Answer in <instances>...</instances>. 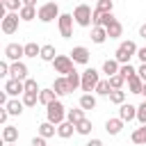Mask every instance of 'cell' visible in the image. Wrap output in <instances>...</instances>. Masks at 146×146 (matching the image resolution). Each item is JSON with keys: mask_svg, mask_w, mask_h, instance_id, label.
Here are the masks:
<instances>
[{"mask_svg": "<svg viewBox=\"0 0 146 146\" xmlns=\"http://www.w3.org/2000/svg\"><path fill=\"white\" fill-rule=\"evenodd\" d=\"M137 50L139 48L135 46V41H121L119 48H116V52H114V59L119 64H130V59L137 57Z\"/></svg>", "mask_w": 146, "mask_h": 146, "instance_id": "cell-1", "label": "cell"}, {"mask_svg": "<svg viewBox=\"0 0 146 146\" xmlns=\"http://www.w3.org/2000/svg\"><path fill=\"white\" fill-rule=\"evenodd\" d=\"M46 121H50L55 125H59V123L66 121V107H64L62 100H55V103H50L46 107Z\"/></svg>", "mask_w": 146, "mask_h": 146, "instance_id": "cell-2", "label": "cell"}, {"mask_svg": "<svg viewBox=\"0 0 146 146\" xmlns=\"http://www.w3.org/2000/svg\"><path fill=\"white\" fill-rule=\"evenodd\" d=\"M73 21L80 25V27H94V11H91V7L89 5H78L75 9H73Z\"/></svg>", "mask_w": 146, "mask_h": 146, "instance_id": "cell-3", "label": "cell"}, {"mask_svg": "<svg viewBox=\"0 0 146 146\" xmlns=\"http://www.w3.org/2000/svg\"><path fill=\"white\" fill-rule=\"evenodd\" d=\"M98 82H100V78H98V71H96V68H84V71H82V84H80V89H82L84 94L96 91Z\"/></svg>", "mask_w": 146, "mask_h": 146, "instance_id": "cell-4", "label": "cell"}, {"mask_svg": "<svg viewBox=\"0 0 146 146\" xmlns=\"http://www.w3.org/2000/svg\"><path fill=\"white\" fill-rule=\"evenodd\" d=\"M59 7L57 2H46L39 7V21L41 23H52V21H59Z\"/></svg>", "mask_w": 146, "mask_h": 146, "instance_id": "cell-5", "label": "cell"}, {"mask_svg": "<svg viewBox=\"0 0 146 146\" xmlns=\"http://www.w3.org/2000/svg\"><path fill=\"white\" fill-rule=\"evenodd\" d=\"M18 23H21V16H18L16 11H7V14L2 16L0 27H2V32H5V34H14V32L18 30Z\"/></svg>", "mask_w": 146, "mask_h": 146, "instance_id": "cell-6", "label": "cell"}, {"mask_svg": "<svg viewBox=\"0 0 146 146\" xmlns=\"http://www.w3.org/2000/svg\"><path fill=\"white\" fill-rule=\"evenodd\" d=\"M73 59H71V55H57L55 57V62H52V66H55V73H59V75H68L71 71H73Z\"/></svg>", "mask_w": 146, "mask_h": 146, "instance_id": "cell-7", "label": "cell"}, {"mask_svg": "<svg viewBox=\"0 0 146 146\" xmlns=\"http://www.w3.org/2000/svg\"><path fill=\"white\" fill-rule=\"evenodd\" d=\"M73 14H62L59 16V21H57V25H59V34L64 36V39H71L73 36Z\"/></svg>", "mask_w": 146, "mask_h": 146, "instance_id": "cell-8", "label": "cell"}, {"mask_svg": "<svg viewBox=\"0 0 146 146\" xmlns=\"http://www.w3.org/2000/svg\"><path fill=\"white\" fill-rule=\"evenodd\" d=\"M5 57H7V62H21V57H25V46L7 43L5 46Z\"/></svg>", "mask_w": 146, "mask_h": 146, "instance_id": "cell-9", "label": "cell"}, {"mask_svg": "<svg viewBox=\"0 0 146 146\" xmlns=\"http://www.w3.org/2000/svg\"><path fill=\"white\" fill-rule=\"evenodd\" d=\"M5 91H7L9 96H23V94H25V82L9 78V80L5 82Z\"/></svg>", "mask_w": 146, "mask_h": 146, "instance_id": "cell-10", "label": "cell"}, {"mask_svg": "<svg viewBox=\"0 0 146 146\" xmlns=\"http://www.w3.org/2000/svg\"><path fill=\"white\" fill-rule=\"evenodd\" d=\"M89 57H91V52H89V48H84V46H75V48L71 50V59H73L75 64H89Z\"/></svg>", "mask_w": 146, "mask_h": 146, "instance_id": "cell-11", "label": "cell"}, {"mask_svg": "<svg viewBox=\"0 0 146 146\" xmlns=\"http://www.w3.org/2000/svg\"><path fill=\"white\" fill-rule=\"evenodd\" d=\"M27 66L23 64V62H11V68H9V78H14V80H27Z\"/></svg>", "mask_w": 146, "mask_h": 146, "instance_id": "cell-12", "label": "cell"}, {"mask_svg": "<svg viewBox=\"0 0 146 146\" xmlns=\"http://www.w3.org/2000/svg\"><path fill=\"white\" fill-rule=\"evenodd\" d=\"M52 89H55V94H57V96H68V94H73V91H71V84H68V80H66V75L55 78Z\"/></svg>", "mask_w": 146, "mask_h": 146, "instance_id": "cell-13", "label": "cell"}, {"mask_svg": "<svg viewBox=\"0 0 146 146\" xmlns=\"http://www.w3.org/2000/svg\"><path fill=\"white\" fill-rule=\"evenodd\" d=\"M119 119H121V121H132V119H137V107L130 105V103L119 105Z\"/></svg>", "mask_w": 146, "mask_h": 146, "instance_id": "cell-14", "label": "cell"}, {"mask_svg": "<svg viewBox=\"0 0 146 146\" xmlns=\"http://www.w3.org/2000/svg\"><path fill=\"white\" fill-rule=\"evenodd\" d=\"M123 123H125V121H121L119 116H116V119H107V121H105V132L114 137V135H119V132L123 130Z\"/></svg>", "mask_w": 146, "mask_h": 146, "instance_id": "cell-15", "label": "cell"}, {"mask_svg": "<svg viewBox=\"0 0 146 146\" xmlns=\"http://www.w3.org/2000/svg\"><path fill=\"white\" fill-rule=\"evenodd\" d=\"M114 21V14H103L98 9H94V25H100V27H107L110 23Z\"/></svg>", "mask_w": 146, "mask_h": 146, "instance_id": "cell-16", "label": "cell"}, {"mask_svg": "<svg viewBox=\"0 0 146 146\" xmlns=\"http://www.w3.org/2000/svg\"><path fill=\"white\" fill-rule=\"evenodd\" d=\"M130 139H132V144H137V146H146V125L135 128L132 135H130Z\"/></svg>", "mask_w": 146, "mask_h": 146, "instance_id": "cell-17", "label": "cell"}, {"mask_svg": "<svg viewBox=\"0 0 146 146\" xmlns=\"http://www.w3.org/2000/svg\"><path fill=\"white\" fill-rule=\"evenodd\" d=\"M105 39H107V30L100 27V25H94L91 27V41L100 46V43H105Z\"/></svg>", "mask_w": 146, "mask_h": 146, "instance_id": "cell-18", "label": "cell"}, {"mask_svg": "<svg viewBox=\"0 0 146 146\" xmlns=\"http://www.w3.org/2000/svg\"><path fill=\"white\" fill-rule=\"evenodd\" d=\"M55 100H57L55 89H41V91H39V103H41V105H46V107H48V105H50V103H55Z\"/></svg>", "mask_w": 146, "mask_h": 146, "instance_id": "cell-19", "label": "cell"}, {"mask_svg": "<svg viewBox=\"0 0 146 146\" xmlns=\"http://www.w3.org/2000/svg\"><path fill=\"white\" fill-rule=\"evenodd\" d=\"M5 107H7V112H9L11 116H21V114H23V107H25V105H23V100H18V98H11V100H9V103H7Z\"/></svg>", "mask_w": 146, "mask_h": 146, "instance_id": "cell-20", "label": "cell"}, {"mask_svg": "<svg viewBox=\"0 0 146 146\" xmlns=\"http://www.w3.org/2000/svg\"><path fill=\"white\" fill-rule=\"evenodd\" d=\"M82 119H87L82 107H73V110H66V121H71L73 125H75V123H80Z\"/></svg>", "mask_w": 146, "mask_h": 146, "instance_id": "cell-21", "label": "cell"}, {"mask_svg": "<svg viewBox=\"0 0 146 146\" xmlns=\"http://www.w3.org/2000/svg\"><path fill=\"white\" fill-rule=\"evenodd\" d=\"M73 132H75V125H73L71 121H64V123H59V125H57V135H59L62 139L73 137Z\"/></svg>", "mask_w": 146, "mask_h": 146, "instance_id": "cell-22", "label": "cell"}, {"mask_svg": "<svg viewBox=\"0 0 146 146\" xmlns=\"http://www.w3.org/2000/svg\"><path fill=\"white\" fill-rule=\"evenodd\" d=\"M16 139H18V128L5 125V128H2V141H5V144H14Z\"/></svg>", "mask_w": 146, "mask_h": 146, "instance_id": "cell-23", "label": "cell"}, {"mask_svg": "<svg viewBox=\"0 0 146 146\" xmlns=\"http://www.w3.org/2000/svg\"><path fill=\"white\" fill-rule=\"evenodd\" d=\"M105 30H107V36H110V39H119V36L123 34V25H121L116 18H114V21H112V23H110Z\"/></svg>", "mask_w": 146, "mask_h": 146, "instance_id": "cell-24", "label": "cell"}, {"mask_svg": "<svg viewBox=\"0 0 146 146\" xmlns=\"http://www.w3.org/2000/svg\"><path fill=\"white\" fill-rule=\"evenodd\" d=\"M119 68H121V64H119L116 59H105V62H103V73H107V78L116 75Z\"/></svg>", "mask_w": 146, "mask_h": 146, "instance_id": "cell-25", "label": "cell"}, {"mask_svg": "<svg viewBox=\"0 0 146 146\" xmlns=\"http://www.w3.org/2000/svg\"><path fill=\"white\" fill-rule=\"evenodd\" d=\"M96 105H98V103H96V96H94V94H82V96H80V107H82L84 112H87V110H96Z\"/></svg>", "mask_w": 146, "mask_h": 146, "instance_id": "cell-26", "label": "cell"}, {"mask_svg": "<svg viewBox=\"0 0 146 146\" xmlns=\"http://www.w3.org/2000/svg\"><path fill=\"white\" fill-rule=\"evenodd\" d=\"M128 89H130V94H141V89H144V80H141L139 75L128 78Z\"/></svg>", "mask_w": 146, "mask_h": 146, "instance_id": "cell-27", "label": "cell"}, {"mask_svg": "<svg viewBox=\"0 0 146 146\" xmlns=\"http://www.w3.org/2000/svg\"><path fill=\"white\" fill-rule=\"evenodd\" d=\"M18 16H21V21H34V18H39V9L25 7V5H23V9L18 11Z\"/></svg>", "mask_w": 146, "mask_h": 146, "instance_id": "cell-28", "label": "cell"}, {"mask_svg": "<svg viewBox=\"0 0 146 146\" xmlns=\"http://www.w3.org/2000/svg\"><path fill=\"white\" fill-rule=\"evenodd\" d=\"M55 57H57L55 46H50V43L41 46V59H43V62H55Z\"/></svg>", "mask_w": 146, "mask_h": 146, "instance_id": "cell-29", "label": "cell"}, {"mask_svg": "<svg viewBox=\"0 0 146 146\" xmlns=\"http://www.w3.org/2000/svg\"><path fill=\"white\" fill-rule=\"evenodd\" d=\"M55 132H57L55 123H50V121H43V123H39V135H41V137H46V139H48V137H52Z\"/></svg>", "mask_w": 146, "mask_h": 146, "instance_id": "cell-30", "label": "cell"}, {"mask_svg": "<svg viewBox=\"0 0 146 146\" xmlns=\"http://www.w3.org/2000/svg\"><path fill=\"white\" fill-rule=\"evenodd\" d=\"M66 80H68V84H71V91H75V89L82 84V73H78V71L73 68V71L66 75Z\"/></svg>", "mask_w": 146, "mask_h": 146, "instance_id": "cell-31", "label": "cell"}, {"mask_svg": "<svg viewBox=\"0 0 146 146\" xmlns=\"http://www.w3.org/2000/svg\"><path fill=\"white\" fill-rule=\"evenodd\" d=\"M91 130H94V125H91L89 119H82L80 123H75V132H78V135H84V137H87V135H91Z\"/></svg>", "mask_w": 146, "mask_h": 146, "instance_id": "cell-32", "label": "cell"}, {"mask_svg": "<svg viewBox=\"0 0 146 146\" xmlns=\"http://www.w3.org/2000/svg\"><path fill=\"white\" fill-rule=\"evenodd\" d=\"M114 89H112V84H110V80H100L98 82V87H96V94L98 96H107L110 98V94H112Z\"/></svg>", "mask_w": 146, "mask_h": 146, "instance_id": "cell-33", "label": "cell"}, {"mask_svg": "<svg viewBox=\"0 0 146 146\" xmlns=\"http://www.w3.org/2000/svg\"><path fill=\"white\" fill-rule=\"evenodd\" d=\"M21 100H23V105H25V107H34V105L39 103V94H34V91H25Z\"/></svg>", "mask_w": 146, "mask_h": 146, "instance_id": "cell-34", "label": "cell"}, {"mask_svg": "<svg viewBox=\"0 0 146 146\" xmlns=\"http://www.w3.org/2000/svg\"><path fill=\"white\" fill-rule=\"evenodd\" d=\"M25 57H41V46H36L34 41L25 43Z\"/></svg>", "mask_w": 146, "mask_h": 146, "instance_id": "cell-35", "label": "cell"}, {"mask_svg": "<svg viewBox=\"0 0 146 146\" xmlns=\"http://www.w3.org/2000/svg\"><path fill=\"white\" fill-rule=\"evenodd\" d=\"M110 103H114V105H123V103H125V91L114 89V91L110 94Z\"/></svg>", "mask_w": 146, "mask_h": 146, "instance_id": "cell-36", "label": "cell"}, {"mask_svg": "<svg viewBox=\"0 0 146 146\" xmlns=\"http://www.w3.org/2000/svg\"><path fill=\"white\" fill-rule=\"evenodd\" d=\"M96 9L103 11V14H112V9H114V0H98V2H96Z\"/></svg>", "mask_w": 146, "mask_h": 146, "instance_id": "cell-37", "label": "cell"}, {"mask_svg": "<svg viewBox=\"0 0 146 146\" xmlns=\"http://www.w3.org/2000/svg\"><path fill=\"white\" fill-rule=\"evenodd\" d=\"M107 80H110L112 89H121V87H123V84L128 82V80H125V78H123L121 73H116V75H112V78H107Z\"/></svg>", "mask_w": 146, "mask_h": 146, "instance_id": "cell-38", "label": "cell"}, {"mask_svg": "<svg viewBox=\"0 0 146 146\" xmlns=\"http://www.w3.org/2000/svg\"><path fill=\"white\" fill-rule=\"evenodd\" d=\"M2 7H5L7 11H16V14H18V11L23 9V0H7Z\"/></svg>", "mask_w": 146, "mask_h": 146, "instance_id": "cell-39", "label": "cell"}, {"mask_svg": "<svg viewBox=\"0 0 146 146\" xmlns=\"http://www.w3.org/2000/svg\"><path fill=\"white\" fill-rule=\"evenodd\" d=\"M119 73L128 80V78H132V75H137V68H132L130 64H121V68H119Z\"/></svg>", "mask_w": 146, "mask_h": 146, "instance_id": "cell-40", "label": "cell"}, {"mask_svg": "<svg viewBox=\"0 0 146 146\" xmlns=\"http://www.w3.org/2000/svg\"><path fill=\"white\" fill-rule=\"evenodd\" d=\"M137 121H139V125H146V98H144V103L137 107Z\"/></svg>", "mask_w": 146, "mask_h": 146, "instance_id": "cell-41", "label": "cell"}, {"mask_svg": "<svg viewBox=\"0 0 146 146\" xmlns=\"http://www.w3.org/2000/svg\"><path fill=\"white\" fill-rule=\"evenodd\" d=\"M25 91H34V94H39L41 89H39V84H36V80H32V78H27V80H25Z\"/></svg>", "mask_w": 146, "mask_h": 146, "instance_id": "cell-42", "label": "cell"}, {"mask_svg": "<svg viewBox=\"0 0 146 146\" xmlns=\"http://www.w3.org/2000/svg\"><path fill=\"white\" fill-rule=\"evenodd\" d=\"M9 68H11V64L5 59V62H0V75L5 78V75H9Z\"/></svg>", "mask_w": 146, "mask_h": 146, "instance_id": "cell-43", "label": "cell"}, {"mask_svg": "<svg viewBox=\"0 0 146 146\" xmlns=\"http://www.w3.org/2000/svg\"><path fill=\"white\" fill-rule=\"evenodd\" d=\"M30 146H48V144H46V137H41V135H36V137L32 139V144H30Z\"/></svg>", "mask_w": 146, "mask_h": 146, "instance_id": "cell-44", "label": "cell"}, {"mask_svg": "<svg viewBox=\"0 0 146 146\" xmlns=\"http://www.w3.org/2000/svg\"><path fill=\"white\" fill-rule=\"evenodd\" d=\"M9 116H11V114L7 112V107H2V110H0V123L7 125V119H9Z\"/></svg>", "mask_w": 146, "mask_h": 146, "instance_id": "cell-45", "label": "cell"}, {"mask_svg": "<svg viewBox=\"0 0 146 146\" xmlns=\"http://www.w3.org/2000/svg\"><path fill=\"white\" fill-rule=\"evenodd\" d=\"M137 57H139V62H141V64H146V46L137 50Z\"/></svg>", "mask_w": 146, "mask_h": 146, "instance_id": "cell-46", "label": "cell"}, {"mask_svg": "<svg viewBox=\"0 0 146 146\" xmlns=\"http://www.w3.org/2000/svg\"><path fill=\"white\" fill-rule=\"evenodd\" d=\"M137 75H139V78H141V80L146 82V64H141V66L137 68Z\"/></svg>", "mask_w": 146, "mask_h": 146, "instance_id": "cell-47", "label": "cell"}, {"mask_svg": "<svg viewBox=\"0 0 146 146\" xmlns=\"http://www.w3.org/2000/svg\"><path fill=\"white\" fill-rule=\"evenodd\" d=\"M87 146H103V141H100V139H89Z\"/></svg>", "mask_w": 146, "mask_h": 146, "instance_id": "cell-48", "label": "cell"}, {"mask_svg": "<svg viewBox=\"0 0 146 146\" xmlns=\"http://www.w3.org/2000/svg\"><path fill=\"white\" fill-rule=\"evenodd\" d=\"M23 5H25V7H34V5H36V0H23Z\"/></svg>", "mask_w": 146, "mask_h": 146, "instance_id": "cell-49", "label": "cell"}, {"mask_svg": "<svg viewBox=\"0 0 146 146\" xmlns=\"http://www.w3.org/2000/svg\"><path fill=\"white\" fill-rule=\"evenodd\" d=\"M139 36H144V39H146V23L139 27Z\"/></svg>", "mask_w": 146, "mask_h": 146, "instance_id": "cell-50", "label": "cell"}, {"mask_svg": "<svg viewBox=\"0 0 146 146\" xmlns=\"http://www.w3.org/2000/svg\"><path fill=\"white\" fill-rule=\"evenodd\" d=\"M141 96L146 98V82H144V89H141Z\"/></svg>", "mask_w": 146, "mask_h": 146, "instance_id": "cell-51", "label": "cell"}, {"mask_svg": "<svg viewBox=\"0 0 146 146\" xmlns=\"http://www.w3.org/2000/svg\"><path fill=\"white\" fill-rule=\"evenodd\" d=\"M0 2H2V5H5V2H7V0H0Z\"/></svg>", "mask_w": 146, "mask_h": 146, "instance_id": "cell-52", "label": "cell"}, {"mask_svg": "<svg viewBox=\"0 0 146 146\" xmlns=\"http://www.w3.org/2000/svg\"><path fill=\"white\" fill-rule=\"evenodd\" d=\"M5 146H14V144H5Z\"/></svg>", "mask_w": 146, "mask_h": 146, "instance_id": "cell-53", "label": "cell"}, {"mask_svg": "<svg viewBox=\"0 0 146 146\" xmlns=\"http://www.w3.org/2000/svg\"><path fill=\"white\" fill-rule=\"evenodd\" d=\"M94 2H98V0H94Z\"/></svg>", "mask_w": 146, "mask_h": 146, "instance_id": "cell-54", "label": "cell"}]
</instances>
